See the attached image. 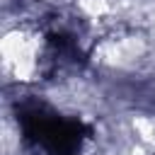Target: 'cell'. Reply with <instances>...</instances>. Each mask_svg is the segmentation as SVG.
<instances>
[{"label": "cell", "mask_w": 155, "mask_h": 155, "mask_svg": "<svg viewBox=\"0 0 155 155\" xmlns=\"http://www.w3.org/2000/svg\"><path fill=\"white\" fill-rule=\"evenodd\" d=\"M0 56H2V73L7 80H15L17 85L34 82L44 75V65L48 58L46 39L34 24L17 22L12 27H5L0 41Z\"/></svg>", "instance_id": "1"}]
</instances>
